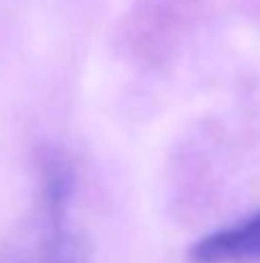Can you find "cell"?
Here are the masks:
<instances>
[{
	"instance_id": "2",
	"label": "cell",
	"mask_w": 260,
	"mask_h": 263,
	"mask_svg": "<svg viewBox=\"0 0 260 263\" xmlns=\"http://www.w3.org/2000/svg\"><path fill=\"white\" fill-rule=\"evenodd\" d=\"M189 263H260V210L199 238Z\"/></svg>"
},
{
	"instance_id": "1",
	"label": "cell",
	"mask_w": 260,
	"mask_h": 263,
	"mask_svg": "<svg viewBox=\"0 0 260 263\" xmlns=\"http://www.w3.org/2000/svg\"><path fill=\"white\" fill-rule=\"evenodd\" d=\"M77 176L62 151H44L31 210L0 238V263H87V240L72 220Z\"/></svg>"
}]
</instances>
